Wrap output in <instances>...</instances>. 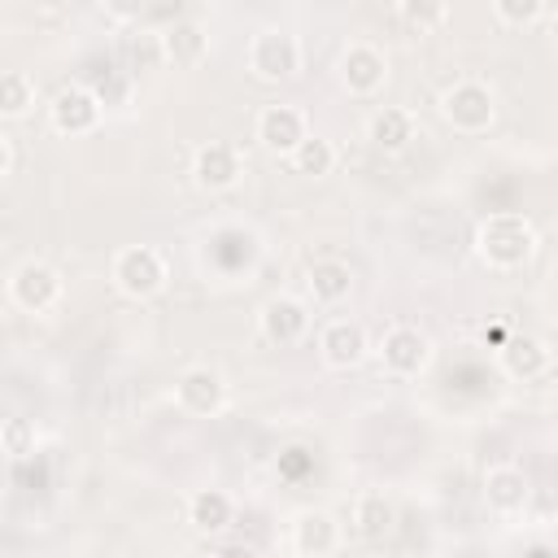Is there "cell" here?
<instances>
[{
	"label": "cell",
	"mask_w": 558,
	"mask_h": 558,
	"mask_svg": "<svg viewBox=\"0 0 558 558\" xmlns=\"http://www.w3.org/2000/svg\"><path fill=\"white\" fill-rule=\"evenodd\" d=\"M61 275L48 266V262H39V257H31V262H22L13 275H9V301L17 305V310H26V314H48L57 301H61Z\"/></svg>",
	"instance_id": "cell-5"
},
{
	"label": "cell",
	"mask_w": 558,
	"mask_h": 558,
	"mask_svg": "<svg viewBox=\"0 0 558 558\" xmlns=\"http://www.w3.org/2000/svg\"><path fill=\"white\" fill-rule=\"evenodd\" d=\"M541 235L532 227L527 214L519 209H501V214H488L480 227H475V253L488 270H519L532 262Z\"/></svg>",
	"instance_id": "cell-1"
},
{
	"label": "cell",
	"mask_w": 558,
	"mask_h": 558,
	"mask_svg": "<svg viewBox=\"0 0 558 558\" xmlns=\"http://www.w3.org/2000/svg\"><path fill=\"white\" fill-rule=\"evenodd\" d=\"M288 161H292V170H296V174H305V179H323V174H331V170H336V144H331L327 135L305 131V140L288 153Z\"/></svg>",
	"instance_id": "cell-22"
},
{
	"label": "cell",
	"mask_w": 558,
	"mask_h": 558,
	"mask_svg": "<svg viewBox=\"0 0 558 558\" xmlns=\"http://www.w3.org/2000/svg\"><path fill=\"white\" fill-rule=\"evenodd\" d=\"M340 545V523L327 510H301L292 519V549L305 558H323Z\"/></svg>",
	"instance_id": "cell-16"
},
{
	"label": "cell",
	"mask_w": 558,
	"mask_h": 558,
	"mask_svg": "<svg viewBox=\"0 0 558 558\" xmlns=\"http://www.w3.org/2000/svg\"><path fill=\"white\" fill-rule=\"evenodd\" d=\"M240 174H244L240 148L227 144V140H209V144H201L196 157H192V179H196V187H205V192H227V187L240 183Z\"/></svg>",
	"instance_id": "cell-10"
},
{
	"label": "cell",
	"mask_w": 558,
	"mask_h": 558,
	"mask_svg": "<svg viewBox=\"0 0 558 558\" xmlns=\"http://www.w3.org/2000/svg\"><path fill=\"white\" fill-rule=\"evenodd\" d=\"M248 70L262 83H288L301 70V39L292 31H279V26L257 31L248 39Z\"/></svg>",
	"instance_id": "cell-4"
},
{
	"label": "cell",
	"mask_w": 558,
	"mask_h": 558,
	"mask_svg": "<svg viewBox=\"0 0 558 558\" xmlns=\"http://www.w3.org/2000/svg\"><path fill=\"white\" fill-rule=\"evenodd\" d=\"M549 362H554V353H549V344L541 336H510V340H501V371L523 379V384L541 379L549 371Z\"/></svg>",
	"instance_id": "cell-15"
},
{
	"label": "cell",
	"mask_w": 558,
	"mask_h": 558,
	"mask_svg": "<svg viewBox=\"0 0 558 558\" xmlns=\"http://www.w3.org/2000/svg\"><path fill=\"white\" fill-rule=\"evenodd\" d=\"M440 118H445L453 131H462V135H480V131H488L493 118H497V96H493V87H484L480 78H458V83L440 96Z\"/></svg>",
	"instance_id": "cell-3"
},
{
	"label": "cell",
	"mask_w": 558,
	"mask_h": 558,
	"mask_svg": "<svg viewBox=\"0 0 558 558\" xmlns=\"http://www.w3.org/2000/svg\"><path fill=\"white\" fill-rule=\"evenodd\" d=\"M48 122H52L57 135H87V131L100 122V96H96L92 87L70 83V87H61V92L52 96Z\"/></svg>",
	"instance_id": "cell-9"
},
{
	"label": "cell",
	"mask_w": 558,
	"mask_h": 558,
	"mask_svg": "<svg viewBox=\"0 0 558 558\" xmlns=\"http://www.w3.org/2000/svg\"><path fill=\"white\" fill-rule=\"evenodd\" d=\"M174 401L183 414H196V418H214L227 410V384L214 366H187L174 384Z\"/></svg>",
	"instance_id": "cell-7"
},
{
	"label": "cell",
	"mask_w": 558,
	"mask_h": 558,
	"mask_svg": "<svg viewBox=\"0 0 558 558\" xmlns=\"http://www.w3.org/2000/svg\"><path fill=\"white\" fill-rule=\"evenodd\" d=\"M109 279H113V288H118L126 301H153V296L166 288L170 270H166V257H161L153 244H126V248L113 253Z\"/></svg>",
	"instance_id": "cell-2"
},
{
	"label": "cell",
	"mask_w": 558,
	"mask_h": 558,
	"mask_svg": "<svg viewBox=\"0 0 558 558\" xmlns=\"http://www.w3.org/2000/svg\"><path fill=\"white\" fill-rule=\"evenodd\" d=\"M9 166H13V148H9V140L0 135V179L9 174Z\"/></svg>",
	"instance_id": "cell-28"
},
{
	"label": "cell",
	"mask_w": 558,
	"mask_h": 558,
	"mask_svg": "<svg viewBox=\"0 0 558 558\" xmlns=\"http://www.w3.org/2000/svg\"><path fill=\"white\" fill-rule=\"evenodd\" d=\"M100 4H105V13H109L113 22H135L148 0H100Z\"/></svg>",
	"instance_id": "cell-27"
},
{
	"label": "cell",
	"mask_w": 558,
	"mask_h": 558,
	"mask_svg": "<svg viewBox=\"0 0 558 558\" xmlns=\"http://www.w3.org/2000/svg\"><path fill=\"white\" fill-rule=\"evenodd\" d=\"M0 449H4L9 458L35 453V423H31V418H4V423H0Z\"/></svg>",
	"instance_id": "cell-25"
},
{
	"label": "cell",
	"mask_w": 558,
	"mask_h": 558,
	"mask_svg": "<svg viewBox=\"0 0 558 558\" xmlns=\"http://www.w3.org/2000/svg\"><path fill=\"white\" fill-rule=\"evenodd\" d=\"M305 131L310 126H305V113L296 105H262V113L253 122V140L275 157H288L305 140Z\"/></svg>",
	"instance_id": "cell-8"
},
{
	"label": "cell",
	"mask_w": 558,
	"mask_h": 558,
	"mask_svg": "<svg viewBox=\"0 0 558 558\" xmlns=\"http://www.w3.org/2000/svg\"><path fill=\"white\" fill-rule=\"evenodd\" d=\"M209 48V35L196 26V22H174L161 31V57L170 65H196Z\"/></svg>",
	"instance_id": "cell-21"
},
{
	"label": "cell",
	"mask_w": 558,
	"mask_h": 558,
	"mask_svg": "<svg viewBox=\"0 0 558 558\" xmlns=\"http://www.w3.org/2000/svg\"><path fill=\"white\" fill-rule=\"evenodd\" d=\"M527 497H532V484H527V475L514 462H497V466L484 471V501H488V510L519 514L527 506Z\"/></svg>",
	"instance_id": "cell-14"
},
{
	"label": "cell",
	"mask_w": 558,
	"mask_h": 558,
	"mask_svg": "<svg viewBox=\"0 0 558 558\" xmlns=\"http://www.w3.org/2000/svg\"><path fill=\"white\" fill-rule=\"evenodd\" d=\"M257 327H262V336H266L270 344H279V349L301 344L305 331H310V305L296 301V296H288V292H279V296H270V301L262 305Z\"/></svg>",
	"instance_id": "cell-11"
},
{
	"label": "cell",
	"mask_w": 558,
	"mask_h": 558,
	"mask_svg": "<svg viewBox=\"0 0 558 558\" xmlns=\"http://www.w3.org/2000/svg\"><path fill=\"white\" fill-rule=\"evenodd\" d=\"M235 519V501L222 493V488H196L192 501H187V523L201 532V536H218L227 532Z\"/></svg>",
	"instance_id": "cell-18"
},
{
	"label": "cell",
	"mask_w": 558,
	"mask_h": 558,
	"mask_svg": "<svg viewBox=\"0 0 558 558\" xmlns=\"http://www.w3.org/2000/svg\"><path fill=\"white\" fill-rule=\"evenodd\" d=\"M388 78V57L375 48V44H349L340 52V83L353 92V96H375Z\"/></svg>",
	"instance_id": "cell-13"
},
{
	"label": "cell",
	"mask_w": 558,
	"mask_h": 558,
	"mask_svg": "<svg viewBox=\"0 0 558 558\" xmlns=\"http://www.w3.org/2000/svg\"><path fill=\"white\" fill-rule=\"evenodd\" d=\"M35 105V83L22 70H0V118H26Z\"/></svg>",
	"instance_id": "cell-23"
},
{
	"label": "cell",
	"mask_w": 558,
	"mask_h": 558,
	"mask_svg": "<svg viewBox=\"0 0 558 558\" xmlns=\"http://www.w3.org/2000/svg\"><path fill=\"white\" fill-rule=\"evenodd\" d=\"M392 527H397V510L384 493H362L353 501V532L362 541H384Z\"/></svg>",
	"instance_id": "cell-20"
},
{
	"label": "cell",
	"mask_w": 558,
	"mask_h": 558,
	"mask_svg": "<svg viewBox=\"0 0 558 558\" xmlns=\"http://www.w3.org/2000/svg\"><path fill=\"white\" fill-rule=\"evenodd\" d=\"M305 288L318 305H340L353 292V266L340 257H314L305 270Z\"/></svg>",
	"instance_id": "cell-17"
},
{
	"label": "cell",
	"mask_w": 558,
	"mask_h": 558,
	"mask_svg": "<svg viewBox=\"0 0 558 558\" xmlns=\"http://www.w3.org/2000/svg\"><path fill=\"white\" fill-rule=\"evenodd\" d=\"M379 362H384L388 375L414 379V375H423L427 362H432V340H427L418 327L397 323V327H388L384 340H379Z\"/></svg>",
	"instance_id": "cell-6"
},
{
	"label": "cell",
	"mask_w": 558,
	"mask_h": 558,
	"mask_svg": "<svg viewBox=\"0 0 558 558\" xmlns=\"http://www.w3.org/2000/svg\"><path fill=\"white\" fill-rule=\"evenodd\" d=\"M397 17L410 31H436L449 17V0H397Z\"/></svg>",
	"instance_id": "cell-24"
},
{
	"label": "cell",
	"mask_w": 558,
	"mask_h": 558,
	"mask_svg": "<svg viewBox=\"0 0 558 558\" xmlns=\"http://www.w3.org/2000/svg\"><path fill=\"white\" fill-rule=\"evenodd\" d=\"M366 140H371L379 153H401V148L414 140V118H410V109H392V105L375 109L371 122H366Z\"/></svg>",
	"instance_id": "cell-19"
},
{
	"label": "cell",
	"mask_w": 558,
	"mask_h": 558,
	"mask_svg": "<svg viewBox=\"0 0 558 558\" xmlns=\"http://www.w3.org/2000/svg\"><path fill=\"white\" fill-rule=\"evenodd\" d=\"M493 13L501 26H532L545 13V0H493Z\"/></svg>",
	"instance_id": "cell-26"
},
{
	"label": "cell",
	"mask_w": 558,
	"mask_h": 558,
	"mask_svg": "<svg viewBox=\"0 0 558 558\" xmlns=\"http://www.w3.org/2000/svg\"><path fill=\"white\" fill-rule=\"evenodd\" d=\"M366 353H371V340H366L362 323H353V318H331V323H323V331H318V357H323L331 371H353Z\"/></svg>",
	"instance_id": "cell-12"
}]
</instances>
